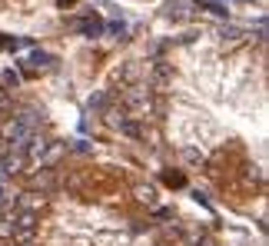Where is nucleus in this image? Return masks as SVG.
Returning <instances> with one entry per match:
<instances>
[{"label":"nucleus","instance_id":"1","mask_svg":"<svg viewBox=\"0 0 269 246\" xmlns=\"http://www.w3.org/2000/svg\"><path fill=\"white\" fill-rule=\"evenodd\" d=\"M40 113L27 110L20 113V117H7L4 123H0V140L7 143V150H23L27 147V140L37 133V123H40Z\"/></svg>","mask_w":269,"mask_h":246},{"label":"nucleus","instance_id":"2","mask_svg":"<svg viewBox=\"0 0 269 246\" xmlns=\"http://www.w3.org/2000/svg\"><path fill=\"white\" fill-rule=\"evenodd\" d=\"M123 106H127V117L146 120L150 113H153V97H150V90H143V87H133V90H127V97H123Z\"/></svg>","mask_w":269,"mask_h":246},{"label":"nucleus","instance_id":"3","mask_svg":"<svg viewBox=\"0 0 269 246\" xmlns=\"http://www.w3.org/2000/svg\"><path fill=\"white\" fill-rule=\"evenodd\" d=\"M23 167H27L23 150H7L0 156V176H17V173H23Z\"/></svg>","mask_w":269,"mask_h":246},{"label":"nucleus","instance_id":"4","mask_svg":"<svg viewBox=\"0 0 269 246\" xmlns=\"http://www.w3.org/2000/svg\"><path fill=\"white\" fill-rule=\"evenodd\" d=\"M43 203H47V197H43V193H23V197L17 200V210L37 213V210H43Z\"/></svg>","mask_w":269,"mask_h":246},{"label":"nucleus","instance_id":"5","mask_svg":"<svg viewBox=\"0 0 269 246\" xmlns=\"http://www.w3.org/2000/svg\"><path fill=\"white\" fill-rule=\"evenodd\" d=\"M166 80H170V67H166V64H156L153 67V80H150V90H163Z\"/></svg>","mask_w":269,"mask_h":246},{"label":"nucleus","instance_id":"6","mask_svg":"<svg viewBox=\"0 0 269 246\" xmlns=\"http://www.w3.org/2000/svg\"><path fill=\"white\" fill-rule=\"evenodd\" d=\"M27 64H30V67H34V70H47V67H50V64H53V60H50V57H47V53H40V50H34V53H30V57H27Z\"/></svg>","mask_w":269,"mask_h":246},{"label":"nucleus","instance_id":"7","mask_svg":"<svg viewBox=\"0 0 269 246\" xmlns=\"http://www.w3.org/2000/svg\"><path fill=\"white\" fill-rule=\"evenodd\" d=\"M77 30H80L83 37H100V34H103L100 20H80V23H77Z\"/></svg>","mask_w":269,"mask_h":246},{"label":"nucleus","instance_id":"8","mask_svg":"<svg viewBox=\"0 0 269 246\" xmlns=\"http://www.w3.org/2000/svg\"><path fill=\"white\" fill-rule=\"evenodd\" d=\"M136 197H140L143 203H150V206L156 203V190H153V186H140V190H136Z\"/></svg>","mask_w":269,"mask_h":246},{"label":"nucleus","instance_id":"9","mask_svg":"<svg viewBox=\"0 0 269 246\" xmlns=\"http://www.w3.org/2000/svg\"><path fill=\"white\" fill-rule=\"evenodd\" d=\"M4 84H7V90H17V87H20V77H17L14 70H7L4 73Z\"/></svg>","mask_w":269,"mask_h":246},{"label":"nucleus","instance_id":"10","mask_svg":"<svg viewBox=\"0 0 269 246\" xmlns=\"http://www.w3.org/2000/svg\"><path fill=\"white\" fill-rule=\"evenodd\" d=\"M206 10H210V14H216V17H226V7H223V4H216V0H210V4H203Z\"/></svg>","mask_w":269,"mask_h":246},{"label":"nucleus","instance_id":"11","mask_svg":"<svg viewBox=\"0 0 269 246\" xmlns=\"http://www.w3.org/2000/svg\"><path fill=\"white\" fill-rule=\"evenodd\" d=\"M103 106H106V97H103V93L90 97V110H103Z\"/></svg>","mask_w":269,"mask_h":246},{"label":"nucleus","instance_id":"12","mask_svg":"<svg viewBox=\"0 0 269 246\" xmlns=\"http://www.w3.org/2000/svg\"><path fill=\"white\" fill-rule=\"evenodd\" d=\"M10 110V90H0V113Z\"/></svg>","mask_w":269,"mask_h":246},{"label":"nucleus","instance_id":"13","mask_svg":"<svg viewBox=\"0 0 269 246\" xmlns=\"http://www.w3.org/2000/svg\"><path fill=\"white\" fill-rule=\"evenodd\" d=\"M0 200H4V186H0Z\"/></svg>","mask_w":269,"mask_h":246},{"label":"nucleus","instance_id":"14","mask_svg":"<svg viewBox=\"0 0 269 246\" xmlns=\"http://www.w3.org/2000/svg\"><path fill=\"white\" fill-rule=\"evenodd\" d=\"M60 4H67V0H60Z\"/></svg>","mask_w":269,"mask_h":246}]
</instances>
